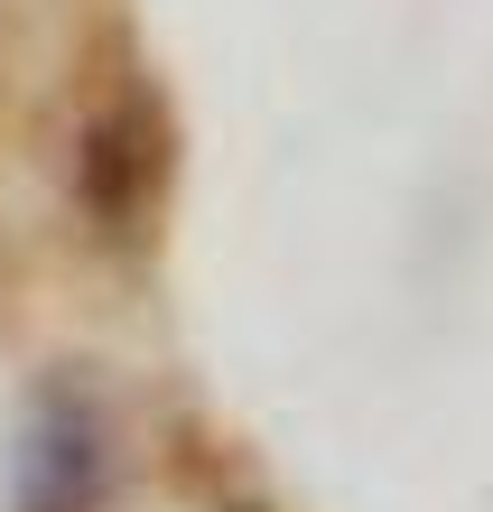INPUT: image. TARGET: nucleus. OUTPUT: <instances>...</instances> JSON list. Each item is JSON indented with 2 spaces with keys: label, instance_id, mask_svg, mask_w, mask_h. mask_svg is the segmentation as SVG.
I'll return each instance as SVG.
<instances>
[{
  "label": "nucleus",
  "instance_id": "nucleus-1",
  "mask_svg": "<svg viewBox=\"0 0 493 512\" xmlns=\"http://www.w3.org/2000/svg\"><path fill=\"white\" fill-rule=\"evenodd\" d=\"M103 475H112V447H103L94 401L56 391V401L28 419V447H19V512H94Z\"/></svg>",
  "mask_w": 493,
  "mask_h": 512
},
{
  "label": "nucleus",
  "instance_id": "nucleus-2",
  "mask_svg": "<svg viewBox=\"0 0 493 512\" xmlns=\"http://www.w3.org/2000/svg\"><path fill=\"white\" fill-rule=\"evenodd\" d=\"M75 177H84V205H94L103 224L140 215L149 187H159V122H149V103H112L103 122L84 131Z\"/></svg>",
  "mask_w": 493,
  "mask_h": 512
}]
</instances>
